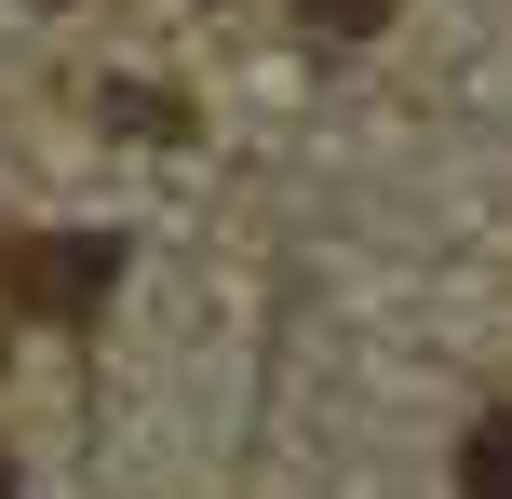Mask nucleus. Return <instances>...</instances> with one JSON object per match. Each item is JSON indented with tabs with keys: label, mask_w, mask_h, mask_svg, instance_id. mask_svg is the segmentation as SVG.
Wrapping results in <instances>:
<instances>
[{
	"label": "nucleus",
	"mask_w": 512,
	"mask_h": 499,
	"mask_svg": "<svg viewBox=\"0 0 512 499\" xmlns=\"http://www.w3.org/2000/svg\"><path fill=\"white\" fill-rule=\"evenodd\" d=\"M108 284H122V230H0V311L95 324Z\"/></svg>",
	"instance_id": "obj_1"
},
{
	"label": "nucleus",
	"mask_w": 512,
	"mask_h": 499,
	"mask_svg": "<svg viewBox=\"0 0 512 499\" xmlns=\"http://www.w3.org/2000/svg\"><path fill=\"white\" fill-rule=\"evenodd\" d=\"M459 499H512V405H499V419H472V446H459Z\"/></svg>",
	"instance_id": "obj_2"
},
{
	"label": "nucleus",
	"mask_w": 512,
	"mask_h": 499,
	"mask_svg": "<svg viewBox=\"0 0 512 499\" xmlns=\"http://www.w3.org/2000/svg\"><path fill=\"white\" fill-rule=\"evenodd\" d=\"M95 108H108V122H135V135H189V108L162 95V81H108Z\"/></svg>",
	"instance_id": "obj_3"
},
{
	"label": "nucleus",
	"mask_w": 512,
	"mask_h": 499,
	"mask_svg": "<svg viewBox=\"0 0 512 499\" xmlns=\"http://www.w3.org/2000/svg\"><path fill=\"white\" fill-rule=\"evenodd\" d=\"M297 14L324 27V41H378V27H391V0H297Z\"/></svg>",
	"instance_id": "obj_4"
},
{
	"label": "nucleus",
	"mask_w": 512,
	"mask_h": 499,
	"mask_svg": "<svg viewBox=\"0 0 512 499\" xmlns=\"http://www.w3.org/2000/svg\"><path fill=\"white\" fill-rule=\"evenodd\" d=\"M0 499H14V459H0Z\"/></svg>",
	"instance_id": "obj_5"
}]
</instances>
